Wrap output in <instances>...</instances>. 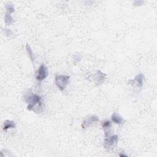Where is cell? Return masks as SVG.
Returning a JSON list of instances; mask_svg holds the SVG:
<instances>
[{
	"label": "cell",
	"instance_id": "obj_1",
	"mask_svg": "<svg viewBox=\"0 0 157 157\" xmlns=\"http://www.w3.org/2000/svg\"><path fill=\"white\" fill-rule=\"evenodd\" d=\"M26 101L28 104L27 107L28 110H34V107H36L37 105L38 106L39 109L42 108V99L39 95L31 93L27 97Z\"/></svg>",
	"mask_w": 157,
	"mask_h": 157
},
{
	"label": "cell",
	"instance_id": "obj_2",
	"mask_svg": "<svg viewBox=\"0 0 157 157\" xmlns=\"http://www.w3.org/2000/svg\"><path fill=\"white\" fill-rule=\"evenodd\" d=\"M69 77L65 75H58L55 77V83L61 90H64L69 82Z\"/></svg>",
	"mask_w": 157,
	"mask_h": 157
},
{
	"label": "cell",
	"instance_id": "obj_3",
	"mask_svg": "<svg viewBox=\"0 0 157 157\" xmlns=\"http://www.w3.org/2000/svg\"><path fill=\"white\" fill-rule=\"evenodd\" d=\"M47 75H48V69L42 64L39 67V68L38 69L36 72V78L39 82H41L43 80H44L47 77Z\"/></svg>",
	"mask_w": 157,
	"mask_h": 157
},
{
	"label": "cell",
	"instance_id": "obj_4",
	"mask_svg": "<svg viewBox=\"0 0 157 157\" xmlns=\"http://www.w3.org/2000/svg\"><path fill=\"white\" fill-rule=\"evenodd\" d=\"M118 136L113 135L111 136H105L104 142V145L107 148H110L114 146L118 142Z\"/></svg>",
	"mask_w": 157,
	"mask_h": 157
},
{
	"label": "cell",
	"instance_id": "obj_5",
	"mask_svg": "<svg viewBox=\"0 0 157 157\" xmlns=\"http://www.w3.org/2000/svg\"><path fill=\"white\" fill-rule=\"evenodd\" d=\"M144 75L142 74H139L134 79L131 80L129 81V82L133 85L136 87H138L139 88H142L144 83Z\"/></svg>",
	"mask_w": 157,
	"mask_h": 157
},
{
	"label": "cell",
	"instance_id": "obj_6",
	"mask_svg": "<svg viewBox=\"0 0 157 157\" xmlns=\"http://www.w3.org/2000/svg\"><path fill=\"white\" fill-rule=\"evenodd\" d=\"M99 121V118L97 117H96V116L89 117L87 119H86L83 122L82 127H83V128H85L88 126H90V124H91L93 123L96 122V121Z\"/></svg>",
	"mask_w": 157,
	"mask_h": 157
},
{
	"label": "cell",
	"instance_id": "obj_7",
	"mask_svg": "<svg viewBox=\"0 0 157 157\" xmlns=\"http://www.w3.org/2000/svg\"><path fill=\"white\" fill-rule=\"evenodd\" d=\"M111 118L112 121L117 124H122L124 122L123 118L118 113H117V112L113 113L111 116Z\"/></svg>",
	"mask_w": 157,
	"mask_h": 157
},
{
	"label": "cell",
	"instance_id": "obj_8",
	"mask_svg": "<svg viewBox=\"0 0 157 157\" xmlns=\"http://www.w3.org/2000/svg\"><path fill=\"white\" fill-rule=\"evenodd\" d=\"M15 127V124L13 121L6 120L4 123V130H7L9 128H13Z\"/></svg>",
	"mask_w": 157,
	"mask_h": 157
},
{
	"label": "cell",
	"instance_id": "obj_9",
	"mask_svg": "<svg viewBox=\"0 0 157 157\" xmlns=\"http://www.w3.org/2000/svg\"><path fill=\"white\" fill-rule=\"evenodd\" d=\"M26 51H27V52H28V55L29 56V58H31V61L33 62L34 59V54H33V53L32 52V50L30 48V46L28 44H27L26 47Z\"/></svg>",
	"mask_w": 157,
	"mask_h": 157
},
{
	"label": "cell",
	"instance_id": "obj_10",
	"mask_svg": "<svg viewBox=\"0 0 157 157\" xmlns=\"http://www.w3.org/2000/svg\"><path fill=\"white\" fill-rule=\"evenodd\" d=\"M110 126H111V123L109 121H105L102 124V127L104 129V130H105L106 129H108L110 127Z\"/></svg>",
	"mask_w": 157,
	"mask_h": 157
}]
</instances>
